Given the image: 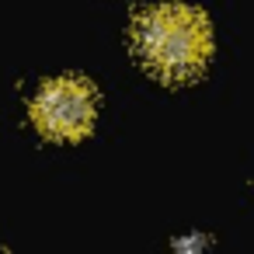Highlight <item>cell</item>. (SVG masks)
Masks as SVG:
<instances>
[{"mask_svg":"<svg viewBox=\"0 0 254 254\" xmlns=\"http://www.w3.org/2000/svg\"><path fill=\"white\" fill-rule=\"evenodd\" d=\"M132 42L143 63L171 84L198 77L212 56L209 21L188 4H160L139 14Z\"/></svg>","mask_w":254,"mask_h":254,"instance_id":"1","label":"cell"},{"mask_svg":"<svg viewBox=\"0 0 254 254\" xmlns=\"http://www.w3.org/2000/svg\"><path fill=\"white\" fill-rule=\"evenodd\" d=\"M205 237H198V233H188V237H181L178 244H174V251L171 254H205Z\"/></svg>","mask_w":254,"mask_h":254,"instance_id":"3","label":"cell"},{"mask_svg":"<svg viewBox=\"0 0 254 254\" xmlns=\"http://www.w3.org/2000/svg\"><path fill=\"white\" fill-rule=\"evenodd\" d=\"M94 115H98V94L84 77H56L32 101V119L39 132L49 139L87 136L94 126Z\"/></svg>","mask_w":254,"mask_h":254,"instance_id":"2","label":"cell"}]
</instances>
